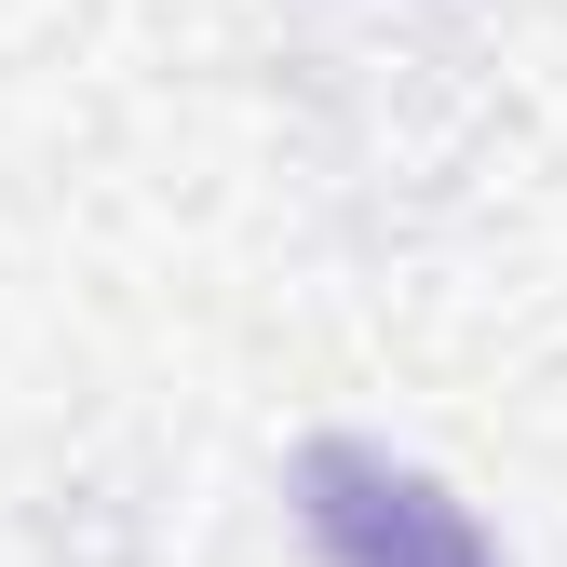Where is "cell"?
Listing matches in <instances>:
<instances>
[{"label":"cell","instance_id":"obj_1","mask_svg":"<svg viewBox=\"0 0 567 567\" xmlns=\"http://www.w3.org/2000/svg\"><path fill=\"white\" fill-rule=\"evenodd\" d=\"M284 486H298V527H311L324 567H501V540H486L433 473L365 446V433H311Z\"/></svg>","mask_w":567,"mask_h":567}]
</instances>
